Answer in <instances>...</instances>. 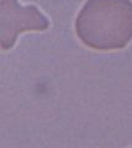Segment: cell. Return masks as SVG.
Instances as JSON below:
<instances>
[{
  "label": "cell",
  "mask_w": 132,
  "mask_h": 148,
  "mask_svg": "<svg viewBox=\"0 0 132 148\" xmlns=\"http://www.w3.org/2000/svg\"><path fill=\"white\" fill-rule=\"evenodd\" d=\"M75 32L89 48H125L132 40V1L88 0L75 18Z\"/></svg>",
  "instance_id": "6da1fadb"
},
{
  "label": "cell",
  "mask_w": 132,
  "mask_h": 148,
  "mask_svg": "<svg viewBox=\"0 0 132 148\" xmlns=\"http://www.w3.org/2000/svg\"><path fill=\"white\" fill-rule=\"evenodd\" d=\"M48 18L35 5L22 6L17 0H0V47L8 51L14 47L21 32L44 31Z\"/></svg>",
  "instance_id": "7a4b0ae2"
}]
</instances>
